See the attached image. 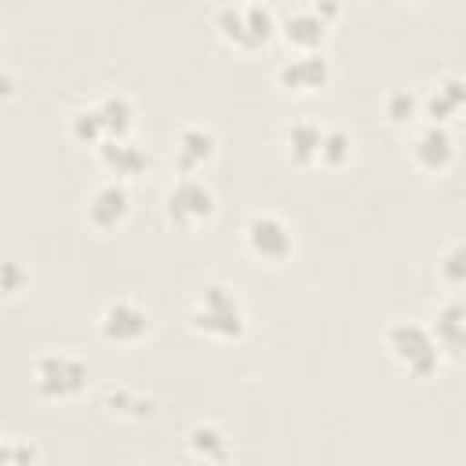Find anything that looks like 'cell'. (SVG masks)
Masks as SVG:
<instances>
[{
    "label": "cell",
    "instance_id": "6da1fadb",
    "mask_svg": "<svg viewBox=\"0 0 466 466\" xmlns=\"http://www.w3.org/2000/svg\"><path fill=\"white\" fill-rule=\"evenodd\" d=\"M186 328L208 342H240L248 335V306L229 280H208L186 306Z\"/></svg>",
    "mask_w": 466,
    "mask_h": 466
},
{
    "label": "cell",
    "instance_id": "7a4b0ae2",
    "mask_svg": "<svg viewBox=\"0 0 466 466\" xmlns=\"http://www.w3.org/2000/svg\"><path fill=\"white\" fill-rule=\"evenodd\" d=\"M135 116H138L135 102L124 91H109L69 113V138L76 146L95 149L106 138H127L135 131Z\"/></svg>",
    "mask_w": 466,
    "mask_h": 466
},
{
    "label": "cell",
    "instance_id": "3957f363",
    "mask_svg": "<svg viewBox=\"0 0 466 466\" xmlns=\"http://www.w3.org/2000/svg\"><path fill=\"white\" fill-rule=\"evenodd\" d=\"M211 29L226 47L240 55H255L273 44L277 18L262 0H229L211 15Z\"/></svg>",
    "mask_w": 466,
    "mask_h": 466
},
{
    "label": "cell",
    "instance_id": "277c9868",
    "mask_svg": "<svg viewBox=\"0 0 466 466\" xmlns=\"http://www.w3.org/2000/svg\"><path fill=\"white\" fill-rule=\"evenodd\" d=\"M29 386L44 404H73L91 386V364L69 350H44L29 368Z\"/></svg>",
    "mask_w": 466,
    "mask_h": 466
},
{
    "label": "cell",
    "instance_id": "5b68a950",
    "mask_svg": "<svg viewBox=\"0 0 466 466\" xmlns=\"http://www.w3.org/2000/svg\"><path fill=\"white\" fill-rule=\"evenodd\" d=\"M160 215L178 233H200L218 215V197L200 175H175L160 193Z\"/></svg>",
    "mask_w": 466,
    "mask_h": 466
},
{
    "label": "cell",
    "instance_id": "8992f818",
    "mask_svg": "<svg viewBox=\"0 0 466 466\" xmlns=\"http://www.w3.org/2000/svg\"><path fill=\"white\" fill-rule=\"evenodd\" d=\"M382 350L386 357L408 375V379H433V371L441 368V350L430 335L426 324L415 320H397L382 331Z\"/></svg>",
    "mask_w": 466,
    "mask_h": 466
},
{
    "label": "cell",
    "instance_id": "52a82bcc",
    "mask_svg": "<svg viewBox=\"0 0 466 466\" xmlns=\"http://www.w3.org/2000/svg\"><path fill=\"white\" fill-rule=\"evenodd\" d=\"M240 244H244V251H248L251 262L277 269V266L291 262V255H295V229H291V222L284 215L262 208V211H251L244 218Z\"/></svg>",
    "mask_w": 466,
    "mask_h": 466
},
{
    "label": "cell",
    "instance_id": "ba28073f",
    "mask_svg": "<svg viewBox=\"0 0 466 466\" xmlns=\"http://www.w3.org/2000/svg\"><path fill=\"white\" fill-rule=\"evenodd\" d=\"M95 331L102 342L120 346V350H135L149 339L153 331V313L142 299L135 295H116L109 302H102L98 317H95Z\"/></svg>",
    "mask_w": 466,
    "mask_h": 466
},
{
    "label": "cell",
    "instance_id": "9c48e42d",
    "mask_svg": "<svg viewBox=\"0 0 466 466\" xmlns=\"http://www.w3.org/2000/svg\"><path fill=\"white\" fill-rule=\"evenodd\" d=\"M335 18H339V4L313 0L306 7H295L284 22H277V36L288 44V51H320Z\"/></svg>",
    "mask_w": 466,
    "mask_h": 466
},
{
    "label": "cell",
    "instance_id": "30bf717a",
    "mask_svg": "<svg viewBox=\"0 0 466 466\" xmlns=\"http://www.w3.org/2000/svg\"><path fill=\"white\" fill-rule=\"evenodd\" d=\"M408 160L422 175H444L455 164V135L448 124L419 120L408 135Z\"/></svg>",
    "mask_w": 466,
    "mask_h": 466
},
{
    "label": "cell",
    "instance_id": "8fae6325",
    "mask_svg": "<svg viewBox=\"0 0 466 466\" xmlns=\"http://www.w3.org/2000/svg\"><path fill=\"white\" fill-rule=\"evenodd\" d=\"M127 218H131V189H127V182L106 178V182H98L87 193V200H84V222L95 233L109 237V233L124 229Z\"/></svg>",
    "mask_w": 466,
    "mask_h": 466
},
{
    "label": "cell",
    "instance_id": "7c38bea8",
    "mask_svg": "<svg viewBox=\"0 0 466 466\" xmlns=\"http://www.w3.org/2000/svg\"><path fill=\"white\" fill-rule=\"evenodd\" d=\"M273 80H277L280 91L306 98V95H317L331 84V62L324 58V51H291L277 66Z\"/></svg>",
    "mask_w": 466,
    "mask_h": 466
},
{
    "label": "cell",
    "instance_id": "4fadbf2b",
    "mask_svg": "<svg viewBox=\"0 0 466 466\" xmlns=\"http://www.w3.org/2000/svg\"><path fill=\"white\" fill-rule=\"evenodd\" d=\"M218 157V135L208 124H182L171 138V167L175 175H200Z\"/></svg>",
    "mask_w": 466,
    "mask_h": 466
},
{
    "label": "cell",
    "instance_id": "5bb4252c",
    "mask_svg": "<svg viewBox=\"0 0 466 466\" xmlns=\"http://www.w3.org/2000/svg\"><path fill=\"white\" fill-rule=\"evenodd\" d=\"M95 160L98 167L109 175V178H120V182H135L138 175L149 171V153L127 135V138H106L95 146Z\"/></svg>",
    "mask_w": 466,
    "mask_h": 466
},
{
    "label": "cell",
    "instance_id": "9a60e30c",
    "mask_svg": "<svg viewBox=\"0 0 466 466\" xmlns=\"http://www.w3.org/2000/svg\"><path fill=\"white\" fill-rule=\"evenodd\" d=\"M98 404L106 408V415H113L120 422H149L160 411L157 397L146 390H135V386H106Z\"/></svg>",
    "mask_w": 466,
    "mask_h": 466
},
{
    "label": "cell",
    "instance_id": "2e32d148",
    "mask_svg": "<svg viewBox=\"0 0 466 466\" xmlns=\"http://www.w3.org/2000/svg\"><path fill=\"white\" fill-rule=\"evenodd\" d=\"M462 317H466V313H462V302L455 299V291H451V299H444V306L433 313L430 335H433L441 357H448V360H459V357H462V342H466V320H462Z\"/></svg>",
    "mask_w": 466,
    "mask_h": 466
},
{
    "label": "cell",
    "instance_id": "e0dca14e",
    "mask_svg": "<svg viewBox=\"0 0 466 466\" xmlns=\"http://www.w3.org/2000/svg\"><path fill=\"white\" fill-rule=\"evenodd\" d=\"M462 102H466L462 76H459V73H448L444 80H437V84L422 95V120L451 124V120L462 113Z\"/></svg>",
    "mask_w": 466,
    "mask_h": 466
},
{
    "label": "cell",
    "instance_id": "ac0fdd59",
    "mask_svg": "<svg viewBox=\"0 0 466 466\" xmlns=\"http://www.w3.org/2000/svg\"><path fill=\"white\" fill-rule=\"evenodd\" d=\"M320 138H324V127L317 120H291L280 131V146H284L288 164H295V167H317Z\"/></svg>",
    "mask_w": 466,
    "mask_h": 466
},
{
    "label": "cell",
    "instance_id": "d6986e66",
    "mask_svg": "<svg viewBox=\"0 0 466 466\" xmlns=\"http://www.w3.org/2000/svg\"><path fill=\"white\" fill-rule=\"evenodd\" d=\"M186 448L197 455V459H208V462H226L233 455L229 448V437L218 422H193L186 430Z\"/></svg>",
    "mask_w": 466,
    "mask_h": 466
},
{
    "label": "cell",
    "instance_id": "ffe728a7",
    "mask_svg": "<svg viewBox=\"0 0 466 466\" xmlns=\"http://www.w3.org/2000/svg\"><path fill=\"white\" fill-rule=\"evenodd\" d=\"M382 116L390 127L397 131H411L422 120V95L408 91V87H393L382 95Z\"/></svg>",
    "mask_w": 466,
    "mask_h": 466
},
{
    "label": "cell",
    "instance_id": "44dd1931",
    "mask_svg": "<svg viewBox=\"0 0 466 466\" xmlns=\"http://www.w3.org/2000/svg\"><path fill=\"white\" fill-rule=\"evenodd\" d=\"M350 160H353V138H350V131H342V127H324L317 167H342V164H350Z\"/></svg>",
    "mask_w": 466,
    "mask_h": 466
},
{
    "label": "cell",
    "instance_id": "7402d4cb",
    "mask_svg": "<svg viewBox=\"0 0 466 466\" xmlns=\"http://www.w3.org/2000/svg\"><path fill=\"white\" fill-rule=\"evenodd\" d=\"M29 288V269L18 258H0V299H18Z\"/></svg>",
    "mask_w": 466,
    "mask_h": 466
},
{
    "label": "cell",
    "instance_id": "603a6c76",
    "mask_svg": "<svg viewBox=\"0 0 466 466\" xmlns=\"http://www.w3.org/2000/svg\"><path fill=\"white\" fill-rule=\"evenodd\" d=\"M437 269H441V280H444L448 291H459V288H462V244H459V240L448 244V251H444V258L437 262Z\"/></svg>",
    "mask_w": 466,
    "mask_h": 466
},
{
    "label": "cell",
    "instance_id": "cb8c5ba5",
    "mask_svg": "<svg viewBox=\"0 0 466 466\" xmlns=\"http://www.w3.org/2000/svg\"><path fill=\"white\" fill-rule=\"evenodd\" d=\"M40 459V448L22 441V437H7L0 433V462H36Z\"/></svg>",
    "mask_w": 466,
    "mask_h": 466
}]
</instances>
